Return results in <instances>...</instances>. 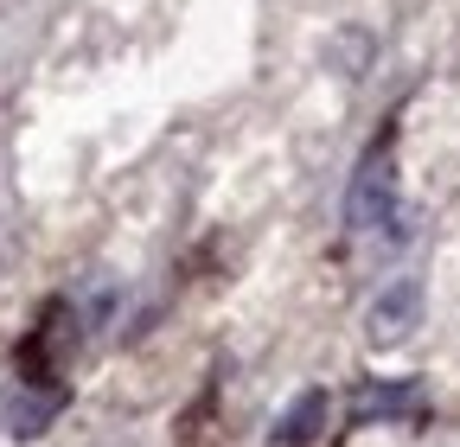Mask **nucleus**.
I'll return each mask as SVG.
<instances>
[{"label":"nucleus","mask_w":460,"mask_h":447,"mask_svg":"<svg viewBox=\"0 0 460 447\" xmlns=\"http://www.w3.org/2000/svg\"><path fill=\"white\" fill-rule=\"evenodd\" d=\"M345 224H352L358 237H377V231L396 224V153H390V141L358 160L352 192H345Z\"/></svg>","instance_id":"obj_1"},{"label":"nucleus","mask_w":460,"mask_h":447,"mask_svg":"<svg viewBox=\"0 0 460 447\" xmlns=\"http://www.w3.org/2000/svg\"><path fill=\"white\" fill-rule=\"evenodd\" d=\"M71 403V383H45V377H13L0 383V434L7 441H39Z\"/></svg>","instance_id":"obj_2"},{"label":"nucleus","mask_w":460,"mask_h":447,"mask_svg":"<svg viewBox=\"0 0 460 447\" xmlns=\"http://www.w3.org/2000/svg\"><path fill=\"white\" fill-rule=\"evenodd\" d=\"M416 326H422V282H416V275H402V282L377 288V301L365 307V339H371L377 352L402 346Z\"/></svg>","instance_id":"obj_3"},{"label":"nucleus","mask_w":460,"mask_h":447,"mask_svg":"<svg viewBox=\"0 0 460 447\" xmlns=\"http://www.w3.org/2000/svg\"><path fill=\"white\" fill-rule=\"evenodd\" d=\"M422 383L416 377H390V383H358L352 403H345V422L352 428H377V422H422Z\"/></svg>","instance_id":"obj_4"},{"label":"nucleus","mask_w":460,"mask_h":447,"mask_svg":"<svg viewBox=\"0 0 460 447\" xmlns=\"http://www.w3.org/2000/svg\"><path fill=\"white\" fill-rule=\"evenodd\" d=\"M326 409H332L326 390H301V397L288 403V416L269 428V441H275V447H307V441L326 428Z\"/></svg>","instance_id":"obj_5"}]
</instances>
